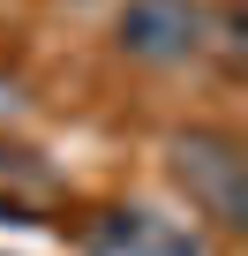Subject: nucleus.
<instances>
[{
	"label": "nucleus",
	"instance_id": "nucleus-1",
	"mask_svg": "<svg viewBox=\"0 0 248 256\" xmlns=\"http://www.w3.org/2000/svg\"><path fill=\"white\" fill-rule=\"evenodd\" d=\"M173 181L188 196L196 218L211 226H248V158L233 136H218V128H188V136H173Z\"/></svg>",
	"mask_w": 248,
	"mask_h": 256
},
{
	"label": "nucleus",
	"instance_id": "nucleus-3",
	"mask_svg": "<svg viewBox=\"0 0 248 256\" xmlns=\"http://www.w3.org/2000/svg\"><path fill=\"white\" fill-rule=\"evenodd\" d=\"M83 256H211V241H203V226H188V218H173V211L113 204V211L90 218Z\"/></svg>",
	"mask_w": 248,
	"mask_h": 256
},
{
	"label": "nucleus",
	"instance_id": "nucleus-4",
	"mask_svg": "<svg viewBox=\"0 0 248 256\" xmlns=\"http://www.w3.org/2000/svg\"><path fill=\"white\" fill-rule=\"evenodd\" d=\"M53 196H60V181H53V166H45L30 144H0V211L23 218V211H38V204H53Z\"/></svg>",
	"mask_w": 248,
	"mask_h": 256
},
{
	"label": "nucleus",
	"instance_id": "nucleus-2",
	"mask_svg": "<svg viewBox=\"0 0 248 256\" xmlns=\"http://www.w3.org/2000/svg\"><path fill=\"white\" fill-rule=\"evenodd\" d=\"M203 38H211L203 0H120V16H113V46L136 68H181L203 53Z\"/></svg>",
	"mask_w": 248,
	"mask_h": 256
}]
</instances>
